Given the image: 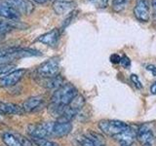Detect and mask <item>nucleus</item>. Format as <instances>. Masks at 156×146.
I'll return each instance as SVG.
<instances>
[{
	"instance_id": "393cba45",
	"label": "nucleus",
	"mask_w": 156,
	"mask_h": 146,
	"mask_svg": "<svg viewBox=\"0 0 156 146\" xmlns=\"http://www.w3.org/2000/svg\"><path fill=\"white\" fill-rule=\"evenodd\" d=\"M131 81L132 83L135 85V87L136 88V89H141L143 88V84H141V82L140 81L139 79V76L138 75H136V74H132L131 75Z\"/></svg>"
},
{
	"instance_id": "c85d7f7f",
	"label": "nucleus",
	"mask_w": 156,
	"mask_h": 146,
	"mask_svg": "<svg viewBox=\"0 0 156 146\" xmlns=\"http://www.w3.org/2000/svg\"><path fill=\"white\" fill-rule=\"evenodd\" d=\"M121 57L119 55H117V54H113V55H111L110 57H109V60L112 63H120L121 62Z\"/></svg>"
},
{
	"instance_id": "cd10ccee",
	"label": "nucleus",
	"mask_w": 156,
	"mask_h": 146,
	"mask_svg": "<svg viewBox=\"0 0 156 146\" xmlns=\"http://www.w3.org/2000/svg\"><path fill=\"white\" fill-rule=\"evenodd\" d=\"M121 65L125 67V68H129L130 65H131V61H130V58L127 57V56H123L121 58Z\"/></svg>"
},
{
	"instance_id": "aec40b11",
	"label": "nucleus",
	"mask_w": 156,
	"mask_h": 146,
	"mask_svg": "<svg viewBox=\"0 0 156 146\" xmlns=\"http://www.w3.org/2000/svg\"><path fill=\"white\" fill-rule=\"evenodd\" d=\"M85 104V100H84V97H83L82 96H79L78 95L74 99H73L71 101V103L69 104V106L71 107V108H73L74 110H76L77 112H79L82 107L84 106Z\"/></svg>"
},
{
	"instance_id": "f8f14e48",
	"label": "nucleus",
	"mask_w": 156,
	"mask_h": 146,
	"mask_svg": "<svg viewBox=\"0 0 156 146\" xmlns=\"http://www.w3.org/2000/svg\"><path fill=\"white\" fill-rule=\"evenodd\" d=\"M20 14L16 9L13 8L6 1H0V17L16 21L20 18Z\"/></svg>"
},
{
	"instance_id": "f3484780",
	"label": "nucleus",
	"mask_w": 156,
	"mask_h": 146,
	"mask_svg": "<svg viewBox=\"0 0 156 146\" xmlns=\"http://www.w3.org/2000/svg\"><path fill=\"white\" fill-rule=\"evenodd\" d=\"M53 8L58 15H62L68 12L73 8V2L66 1V0H58V1L54 3Z\"/></svg>"
},
{
	"instance_id": "4be33fe9",
	"label": "nucleus",
	"mask_w": 156,
	"mask_h": 146,
	"mask_svg": "<svg viewBox=\"0 0 156 146\" xmlns=\"http://www.w3.org/2000/svg\"><path fill=\"white\" fill-rule=\"evenodd\" d=\"M31 140L36 146H60L57 142L48 140L46 138H31Z\"/></svg>"
},
{
	"instance_id": "5701e85b",
	"label": "nucleus",
	"mask_w": 156,
	"mask_h": 146,
	"mask_svg": "<svg viewBox=\"0 0 156 146\" xmlns=\"http://www.w3.org/2000/svg\"><path fill=\"white\" fill-rule=\"evenodd\" d=\"M13 29V26L10 22H5L0 19V35H3V34H6L10 32Z\"/></svg>"
},
{
	"instance_id": "6e6552de",
	"label": "nucleus",
	"mask_w": 156,
	"mask_h": 146,
	"mask_svg": "<svg viewBox=\"0 0 156 146\" xmlns=\"http://www.w3.org/2000/svg\"><path fill=\"white\" fill-rule=\"evenodd\" d=\"M24 74H26V69H17L8 73V74H5L0 78V87L8 88L16 85Z\"/></svg>"
},
{
	"instance_id": "39448f33",
	"label": "nucleus",
	"mask_w": 156,
	"mask_h": 146,
	"mask_svg": "<svg viewBox=\"0 0 156 146\" xmlns=\"http://www.w3.org/2000/svg\"><path fill=\"white\" fill-rule=\"evenodd\" d=\"M49 136L62 137L66 136L72 130L71 123H62V122H49L47 123Z\"/></svg>"
},
{
	"instance_id": "2eb2a0df",
	"label": "nucleus",
	"mask_w": 156,
	"mask_h": 146,
	"mask_svg": "<svg viewBox=\"0 0 156 146\" xmlns=\"http://www.w3.org/2000/svg\"><path fill=\"white\" fill-rule=\"evenodd\" d=\"M0 112H2L4 115H7V114L23 115L26 113L22 106L15 104V103L2 102V101H0Z\"/></svg>"
},
{
	"instance_id": "dca6fc26",
	"label": "nucleus",
	"mask_w": 156,
	"mask_h": 146,
	"mask_svg": "<svg viewBox=\"0 0 156 146\" xmlns=\"http://www.w3.org/2000/svg\"><path fill=\"white\" fill-rule=\"evenodd\" d=\"M114 138L117 141H119L121 144L131 145L135 141V139L136 138V130H134L133 129H132V127H130L129 129L124 130L123 133L115 135Z\"/></svg>"
},
{
	"instance_id": "7c9ffc66",
	"label": "nucleus",
	"mask_w": 156,
	"mask_h": 146,
	"mask_svg": "<svg viewBox=\"0 0 156 146\" xmlns=\"http://www.w3.org/2000/svg\"><path fill=\"white\" fill-rule=\"evenodd\" d=\"M150 92H151V94H153V95L156 94V82H154L153 84L150 86Z\"/></svg>"
},
{
	"instance_id": "4468645a",
	"label": "nucleus",
	"mask_w": 156,
	"mask_h": 146,
	"mask_svg": "<svg viewBox=\"0 0 156 146\" xmlns=\"http://www.w3.org/2000/svg\"><path fill=\"white\" fill-rule=\"evenodd\" d=\"M44 102V99L42 96H32L27 99L23 102L22 107L24 110V112H33L37 110L39 107H41Z\"/></svg>"
},
{
	"instance_id": "1a4fd4ad",
	"label": "nucleus",
	"mask_w": 156,
	"mask_h": 146,
	"mask_svg": "<svg viewBox=\"0 0 156 146\" xmlns=\"http://www.w3.org/2000/svg\"><path fill=\"white\" fill-rule=\"evenodd\" d=\"M135 17L140 22L149 21V1L148 0H136L134 9Z\"/></svg>"
},
{
	"instance_id": "412c9836",
	"label": "nucleus",
	"mask_w": 156,
	"mask_h": 146,
	"mask_svg": "<svg viewBox=\"0 0 156 146\" xmlns=\"http://www.w3.org/2000/svg\"><path fill=\"white\" fill-rule=\"evenodd\" d=\"M129 0H113L112 1V9L116 13H119L126 8Z\"/></svg>"
},
{
	"instance_id": "7ed1b4c3",
	"label": "nucleus",
	"mask_w": 156,
	"mask_h": 146,
	"mask_svg": "<svg viewBox=\"0 0 156 146\" xmlns=\"http://www.w3.org/2000/svg\"><path fill=\"white\" fill-rule=\"evenodd\" d=\"M99 128L105 134L114 137L115 135L129 129L130 126L118 120H101L99 123Z\"/></svg>"
},
{
	"instance_id": "6ab92c4d",
	"label": "nucleus",
	"mask_w": 156,
	"mask_h": 146,
	"mask_svg": "<svg viewBox=\"0 0 156 146\" xmlns=\"http://www.w3.org/2000/svg\"><path fill=\"white\" fill-rule=\"evenodd\" d=\"M2 140L6 146H22L18 135H15L10 133H5L2 135Z\"/></svg>"
},
{
	"instance_id": "a211bd4d",
	"label": "nucleus",
	"mask_w": 156,
	"mask_h": 146,
	"mask_svg": "<svg viewBox=\"0 0 156 146\" xmlns=\"http://www.w3.org/2000/svg\"><path fill=\"white\" fill-rule=\"evenodd\" d=\"M44 87L49 90H58L63 85V78L61 75H57L55 77L48 78L44 81Z\"/></svg>"
},
{
	"instance_id": "0eeeda50",
	"label": "nucleus",
	"mask_w": 156,
	"mask_h": 146,
	"mask_svg": "<svg viewBox=\"0 0 156 146\" xmlns=\"http://www.w3.org/2000/svg\"><path fill=\"white\" fill-rule=\"evenodd\" d=\"M136 137L143 146H152L154 135L150 126L148 124H144L139 127L136 130Z\"/></svg>"
},
{
	"instance_id": "f257e3e1",
	"label": "nucleus",
	"mask_w": 156,
	"mask_h": 146,
	"mask_svg": "<svg viewBox=\"0 0 156 146\" xmlns=\"http://www.w3.org/2000/svg\"><path fill=\"white\" fill-rule=\"evenodd\" d=\"M42 56L40 51L27 48H7L0 50V64H10L19 58Z\"/></svg>"
},
{
	"instance_id": "b1692460",
	"label": "nucleus",
	"mask_w": 156,
	"mask_h": 146,
	"mask_svg": "<svg viewBox=\"0 0 156 146\" xmlns=\"http://www.w3.org/2000/svg\"><path fill=\"white\" fill-rule=\"evenodd\" d=\"M14 68H15L14 64H0V76L12 72Z\"/></svg>"
},
{
	"instance_id": "a878e982",
	"label": "nucleus",
	"mask_w": 156,
	"mask_h": 146,
	"mask_svg": "<svg viewBox=\"0 0 156 146\" xmlns=\"http://www.w3.org/2000/svg\"><path fill=\"white\" fill-rule=\"evenodd\" d=\"M90 1L99 8H105L108 4V0H90Z\"/></svg>"
},
{
	"instance_id": "f03ea898",
	"label": "nucleus",
	"mask_w": 156,
	"mask_h": 146,
	"mask_svg": "<svg viewBox=\"0 0 156 146\" xmlns=\"http://www.w3.org/2000/svg\"><path fill=\"white\" fill-rule=\"evenodd\" d=\"M78 96L77 89L72 84H63L61 88L54 92L51 97V103L60 105V106H67L71 103V101Z\"/></svg>"
},
{
	"instance_id": "2f4dec72",
	"label": "nucleus",
	"mask_w": 156,
	"mask_h": 146,
	"mask_svg": "<svg viewBox=\"0 0 156 146\" xmlns=\"http://www.w3.org/2000/svg\"><path fill=\"white\" fill-rule=\"evenodd\" d=\"M151 5H152V9H153V14L156 17V0H151Z\"/></svg>"
},
{
	"instance_id": "9d476101",
	"label": "nucleus",
	"mask_w": 156,
	"mask_h": 146,
	"mask_svg": "<svg viewBox=\"0 0 156 146\" xmlns=\"http://www.w3.org/2000/svg\"><path fill=\"white\" fill-rule=\"evenodd\" d=\"M3 1L9 3L20 14L29 15L32 13L34 9V6L30 0H3Z\"/></svg>"
},
{
	"instance_id": "423d86ee",
	"label": "nucleus",
	"mask_w": 156,
	"mask_h": 146,
	"mask_svg": "<svg viewBox=\"0 0 156 146\" xmlns=\"http://www.w3.org/2000/svg\"><path fill=\"white\" fill-rule=\"evenodd\" d=\"M77 140L81 146H106L104 136L93 130H89L86 134L78 136Z\"/></svg>"
},
{
	"instance_id": "f704fd0d",
	"label": "nucleus",
	"mask_w": 156,
	"mask_h": 146,
	"mask_svg": "<svg viewBox=\"0 0 156 146\" xmlns=\"http://www.w3.org/2000/svg\"><path fill=\"white\" fill-rule=\"evenodd\" d=\"M121 146H131V145H127V144H121Z\"/></svg>"
},
{
	"instance_id": "473e14b6",
	"label": "nucleus",
	"mask_w": 156,
	"mask_h": 146,
	"mask_svg": "<svg viewBox=\"0 0 156 146\" xmlns=\"http://www.w3.org/2000/svg\"><path fill=\"white\" fill-rule=\"evenodd\" d=\"M33 1H35L36 3H40V4H42V3H45V2H47L48 0H33Z\"/></svg>"
},
{
	"instance_id": "ddd939ff",
	"label": "nucleus",
	"mask_w": 156,
	"mask_h": 146,
	"mask_svg": "<svg viewBox=\"0 0 156 146\" xmlns=\"http://www.w3.org/2000/svg\"><path fill=\"white\" fill-rule=\"evenodd\" d=\"M58 37H60V31H58V29L55 28V29H52L51 31H49L45 34H42L41 36H39L37 41L45 44L47 46L55 47L57 45Z\"/></svg>"
},
{
	"instance_id": "9b49d317",
	"label": "nucleus",
	"mask_w": 156,
	"mask_h": 146,
	"mask_svg": "<svg viewBox=\"0 0 156 146\" xmlns=\"http://www.w3.org/2000/svg\"><path fill=\"white\" fill-rule=\"evenodd\" d=\"M27 133L31 138H45L49 136L47 123L29 125L27 127Z\"/></svg>"
},
{
	"instance_id": "20e7f679",
	"label": "nucleus",
	"mask_w": 156,
	"mask_h": 146,
	"mask_svg": "<svg viewBox=\"0 0 156 146\" xmlns=\"http://www.w3.org/2000/svg\"><path fill=\"white\" fill-rule=\"evenodd\" d=\"M58 70H60V61L55 57L39 65L37 68V74L44 79H48L58 75Z\"/></svg>"
},
{
	"instance_id": "bb28decb",
	"label": "nucleus",
	"mask_w": 156,
	"mask_h": 146,
	"mask_svg": "<svg viewBox=\"0 0 156 146\" xmlns=\"http://www.w3.org/2000/svg\"><path fill=\"white\" fill-rule=\"evenodd\" d=\"M18 137H19L20 141H21L22 146H33V141H31L30 139H28L22 135H18Z\"/></svg>"
},
{
	"instance_id": "72a5a7b5",
	"label": "nucleus",
	"mask_w": 156,
	"mask_h": 146,
	"mask_svg": "<svg viewBox=\"0 0 156 146\" xmlns=\"http://www.w3.org/2000/svg\"><path fill=\"white\" fill-rule=\"evenodd\" d=\"M3 121H4V114L2 112H0V123H2Z\"/></svg>"
},
{
	"instance_id": "c756f323",
	"label": "nucleus",
	"mask_w": 156,
	"mask_h": 146,
	"mask_svg": "<svg viewBox=\"0 0 156 146\" xmlns=\"http://www.w3.org/2000/svg\"><path fill=\"white\" fill-rule=\"evenodd\" d=\"M146 69H147L148 71H151L152 72V74L153 76H156V66L153 65V64H149L146 66Z\"/></svg>"
}]
</instances>
